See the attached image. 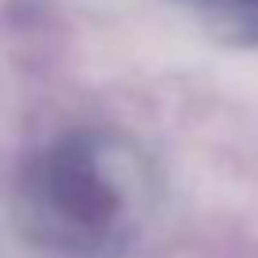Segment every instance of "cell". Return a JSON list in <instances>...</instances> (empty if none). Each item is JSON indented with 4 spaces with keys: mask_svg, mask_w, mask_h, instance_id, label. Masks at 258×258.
I'll return each instance as SVG.
<instances>
[{
    "mask_svg": "<svg viewBox=\"0 0 258 258\" xmlns=\"http://www.w3.org/2000/svg\"><path fill=\"white\" fill-rule=\"evenodd\" d=\"M217 8H224L235 23L258 31V0H217Z\"/></svg>",
    "mask_w": 258,
    "mask_h": 258,
    "instance_id": "2",
    "label": "cell"
},
{
    "mask_svg": "<svg viewBox=\"0 0 258 258\" xmlns=\"http://www.w3.org/2000/svg\"><path fill=\"white\" fill-rule=\"evenodd\" d=\"M152 209V163L110 125H73L42 141L12 186L16 232L49 258H125Z\"/></svg>",
    "mask_w": 258,
    "mask_h": 258,
    "instance_id": "1",
    "label": "cell"
}]
</instances>
